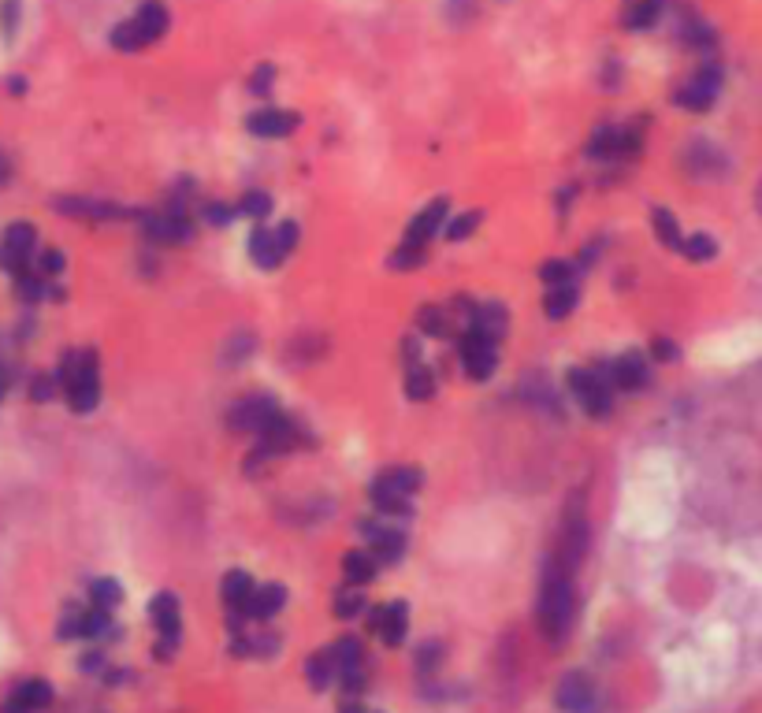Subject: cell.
Listing matches in <instances>:
<instances>
[{
  "label": "cell",
  "mask_w": 762,
  "mask_h": 713,
  "mask_svg": "<svg viewBox=\"0 0 762 713\" xmlns=\"http://www.w3.org/2000/svg\"><path fill=\"white\" fill-rule=\"evenodd\" d=\"M536 621H539V632L551 639V643H562V639L573 632V621H577V587H573V576H565V572L558 569L543 572Z\"/></svg>",
  "instance_id": "1"
},
{
  "label": "cell",
  "mask_w": 762,
  "mask_h": 713,
  "mask_svg": "<svg viewBox=\"0 0 762 713\" xmlns=\"http://www.w3.org/2000/svg\"><path fill=\"white\" fill-rule=\"evenodd\" d=\"M56 379H60V390H64L71 413L86 416L97 409V402H101V364H97L93 350L67 353Z\"/></svg>",
  "instance_id": "2"
},
{
  "label": "cell",
  "mask_w": 762,
  "mask_h": 713,
  "mask_svg": "<svg viewBox=\"0 0 762 713\" xmlns=\"http://www.w3.org/2000/svg\"><path fill=\"white\" fill-rule=\"evenodd\" d=\"M164 30H168L164 4H160V0H145L131 19L112 26V45H116L119 52H138L145 49V45H153L157 38H164Z\"/></svg>",
  "instance_id": "3"
},
{
  "label": "cell",
  "mask_w": 762,
  "mask_h": 713,
  "mask_svg": "<svg viewBox=\"0 0 762 713\" xmlns=\"http://www.w3.org/2000/svg\"><path fill=\"white\" fill-rule=\"evenodd\" d=\"M142 231L149 242H164V246H183L194 238V220L186 216V208L179 201H171L168 208H157V212H142L138 216Z\"/></svg>",
  "instance_id": "4"
},
{
  "label": "cell",
  "mask_w": 762,
  "mask_h": 713,
  "mask_svg": "<svg viewBox=\"0 0 762 713\" xmlns=\"http://www.w3.org/2000/svg\"><path fill=\"white\" fill-rule=\"evenodd\" d=\"M554 702H558V710L562 713H599L603 710L599 684H595L588 673H565L562 680H558Z\"/></svg>",
  "instance_id": "5"
},
{
  "label": "cell",
  "mask_w": 762,
  "mask_h": 713,
  "mask_svg": "<svg viewBox=\"0 0 762 713\" xmlns=\"http://www.w3.org/2000/svg\"><path fill=\"white\" fill-rule=\"evenodd\" d=\"M569 390L577 394V402L584 405L588 416H610V405H614V390L606 379L595 376V368H573L569 372Z\"/></svg>",
  "instance_id": "6"
},
{
  "label": "cell",
  "mask_w": 762,
  "mask_h": 713,
  "mask_svg": "<svg viewBox=\"0 0 762 713\" xmlns=\"http://www.w3.org/2000/svg\"><path fill=\"white\" fill-rule=\"evenodd\" d=\"M34 249H38L34 223H12L0 238V268L8 275H19L34 260Z\"/></svg>",
  "instance_id": "7"
},
{
  "label": "cell",
  "mask_w": 762,
  "mask_h": 713,
  "mask_svg": "<svg viewBox=\"0 0 762 713\" xmlns=\"http://www.w3.org/2000/svg\"><path fill=\"white\" fill-rule=\"evenodd\" d=\"M56 636L60 639H105V636H112V610H101V606H90V610L71 606V610L64 613L60 628H56Z\"/></svg>",
  "instance_id": "8"
},
{
  "label": "cell",
  "mask_w": 762,
  "mask_h": 713,
  "mask_svg": "<svg viewBox=\"0 0 762 713\" xmlns=\"http://www.w3.org/2000/svg\"><path fill=\"white\" fill-rule=\"evenodd\" d=\"M718 90H722V71L714 64H703L681 90L673 93V104H681L688 112H707L710 104L718 101Z\"/></svg>",
  "instance_id": "9"
},
{
  "label": "cell",
  "mask_w": 762,
  "mask_h": 713,
  "mask_svg": "<svg viewBox=\"0 0 762 713\" xmlns=\"http://www.w3.org/2000/svg\"><path fill=\"white\" fill-rule=\"evenodd\" d=\"M461 364H465V376L484 383V379H491L495 364H499V350L476 327H465V335H461Z\"/></svg>",
  "instance_id": "10"
},
{
  "label": "cell",
  "mask_w": 762,
  "mask_h": 713,
  "mask_svg": "<svg viewBox=\"0 0 762 713\" xmlns=\"http://www.w3.org/2000/svg\"><path fill=\"white\" fill-rule=\"evenodd\" d=\"M595 376L606 379L610 383V390L618 387L625 390V394H632V390H644L647 387V357L644 353H621L618 361L614 364H606V368H595Z\"/></svg>",
  "instance_id": "11"
},
{
  "label": "cell",
  "mask_w": 762,
  "mask_h": 713,
  "mask_svg": "<svg viewBox=\"0 0 762 713\" xmlns=\"http://www.w3.org/2000/svg\"><path fill=\"white\" fill-rule=\"evenodd\" d=\"M361 532H365V539L372 543V558L380 561V565H395V561H402V554H406V532L402 528H391V524H383V520H361L357 524Z\"/></svg>",
  "instance_id": "12"
},
{
  "label": "cell",
  "mask_w": 762,
  "mask_h": 713,
  "mask_svg": "<svg viewBox=\"0 0 762 713\" xmlns=\"http://www.w3.org/2000/svg\"><path fill=\"white\" fill-rule=\"evenodd\" d=\"M53 706V684L49 680H19L4 702H0V713H41Z\"/></svg>",
  "instance_id": "13"
},
{
  "label": "cell",
  "mask_w": 762,
  "mask_h": 713,
  "mask_svg": "<svg viewBox=\"0 0 762 713\" xmlns=\"http://www.w3.org/2000/svg\"><path fill=\"white\" fill-rule=\"evenodd\" d=\"M368 632L380 636L387 647H402L409 632V606L406 602H387L380 610L368 613Z\"/></svg>",
  "instance_id": "14"
},
{
  "label": "cell",
  "mask_w": 762,
  "mask_h": 713,
  "mask_svg": "<svg viewBox=\"0 0 762 713\" xmlns=\"http://www.w3.org/2000/svg\"><path fill=\"white\" fill-rule=\"evenodd\" d=\"M636 153H640V130L629 127H603L595 130V138L588 142V156H595V160H618V156Z\"/></svg>",
  "instance_id": "15"
},
{
  "label": "cell",
  "mask_w": 762,
  "mask_h": 713,
  "mask_svg": "<svg viewBox=\"0 0 762 713\" xmlns=\"http://www.w3.org/2000/svg\"><path fill=\"white\" fill-rule=\"evenodd\" d=\"M279 413V405L272 398H246L227 409V424L235 431H246V435H261L264 424Z\"/></svg>",
  "instance_id": "16"
},
{
  "label": "cell",
  "mask_w": 762,
  "mask_h": 713,
  "mask_svg": "<svg viewBox=\"0 0 762 713\" xmlns=\"http://www.w3.org/2000/svg\"><path fill=\"white\" fill-rule=\"evenodd\" d=\"M424 483L421 468H383L380 476L372 480L368 487V498H383V494H391V498H409V494L417 491Z\"/></svg>",
  "instance_id": "17"
},
{
  "label": "cell",
  "mask_w": 762,
  "mask_h": 713,
  "mask_svg": "<svg viewBox=\"0 0 762 713\" xmlns=\"http://www.w3.org/2000/svg\"><path fill=\"white\" fill-rule=\"evenodd\" d=\"M298 123H302V116H298V112H283V108H261V112H253V116L246 119V130H250V134H257V138H287V134H294V130H298Z\"/></svg>",
  "instance_id": "18"
},
{
  "label": "cell",
  "mask_w": 762,
  "mask_h": 713,
  "mask_svg": "<svg viewBox=\"0 0 762 713\" xmlns=\"http://www.w3.org/2000/svg\"><path fill=\"white\" fill-rule=\"evenodd\" d=\"M447 197H439V201H432V205L424 208L417 220L409 223L406 227V246H428L435 234H439V227H443V220H447Z\"/></svg>",
  "instance_id": "19"
},
{
  "label": "cell",
  "mask_w": 762,
  "mask_h": 713,
  "mask_svg": "<svg viewBox=\"0 0 762 713\" xmlns=\"http://www.w3.org/2000/svg\"><path fill=\"white\" fill-rule=\"evenodd\" d=\"M149 617H153V624H157L160 636H168V639L183 636V613H179V595H171V591H160V595L149 602Z\"/></svg>",
  "instance_id": "20"
},
{
  "label": "cell",
  "mask_w": 762,
  "mask_h": 713,
  "mask_svg": "<svg viewBox=\"0 0 762 713\" xmlns=\"http://www.w3.org/2000/svg\"><path fill=\"white\" fill-rule=\"evenodd\" d=\"M283 606H287V587L283 584H261V587H253L250 606H246V617L264 624V621H272Z\"/></svg>",
  "instance_id": "21"
},
{
  "label": "cell",
  "mask_w": 762,
  "mask_h": 713,
  "mask_svg": "<svg viewBox=\"0 0 762 713\" xmlns=\"http://www.w3.org/2000/svg\"><path fill=\"white\" fill-rule=\"evenodd\" d=\"M253 580H250V572H227L224 576V584H220V598H224V610L227 613H242L246 617V606H250V595H253ZM250 621V617H246Z\"/></svg>",
  "instance_id": "22"
},
{
  "label": "cell",
  "mask_w": 762,
  "mask_h": 713,
  "mask_svg": "<svg viewBox=\"0 0 762 713\" xmlns=\"http://www.w3.org/2000/svg\"><path fill=\"white\" fill-rule=\"evenodd\" d=\"M56 205H60V212L82 216V220H123L127 216V208L105 205V201H82V197H60Z\"/></svg>",
  "instance_id": "23"
},
{
  "label": "cell",
  "mask_w": 762,
  "mask_h": 713,
  "mask_svg": "<svg viewBox=\"0 0 762 713\" xmlns=\"http://www.w3.org/2000/svg\"><path fill=\"white\" fill-rule=\"evenodd\" d=\"M250 257L257 268H264V272H272V268H279L283 264V249H279V238L276 231H264V227H257V231L250 234Z\"/></svg>",
  "instance_id": "24"
},
{
  "label": "cell",
  "mask_w": 762,
  "mask_h": 713,
  "mask_svg": "<svg viewBox=\"0 0 762 713\" xmlns=\"http://www.w3.org/2000/svg\"><path fill=\"white\" fill-rule=\"evenodd\" d=\"M376 572H380V561L365 554V550H350L346 558H342V576H346V584L350 587H365L376 580Z\"/></svg>",
  "instance_id": "25"
},
{
  "label": "cell",
  "mask_w": 762,
  "mask_h": 713,
  "mask_svg": "<svg viewBox=\"0 0 762 713\" xmlns=\"http://www.w3.org/2000/svg\"><path fill=\"white\" fill-rule=\"evenodd\" d=\"M335 658H331V650H313L309 654V662H305V680H309V688L313 691H328L335 684Z\"/></svg>",
  "instance_id": "26"
},
{
  "label": "cell",
  "mask_w": 762,
  "mask_h": 713,
  "mask_svg": "<svg viewBox=\"0 0 762 713\" xmlns=\"http://www.w3.org/2000/svg\"><path fill=\"white\" fill-rule=\"evenodd\" d=\"M577 286L573 283H562V286H551L547 290V298H543V312H547V320H565L569 312L577 309Z\"/></svg>",
  "instance_id": "27"
},
{
  "label": "cell",
  "mask_w": 762,
  "mask_h": 713,
  "mask_svg": "<svg viewBox=\"0 0 762 713\" xmlns=\"http://www.w3.org/2000/svg\"><path fill=\"white\" fill-rule=\"evenodd\" d=\"M331 658H335V669H339V673H346V669H361V665H365V643H361L357 636L335 639Z\"/></svg>",
  "instance_id": "28"
},
{
  "label": "cell",
  "mask_w": 762,
  "mask_h": 713,
  "mask_svg": "<svg viewBox=\"0 0 762 713\" xmlns=\"http://www.w3.org/2000/svg\"><path fill=\"white\" fill-rule=\"evenodd\" d=\"M432 394H435L432 368H424V364H409L406 368V398L409 402H428Z\"/></svg>",
  "instance_id": "29"
},
{
  "label": "cell",
  "mask_w": 762,
  "mask_h": 713,
  "mask_svg": "<svg viewBox=\"0 0 762 713\" xmlns=\"http://www.w3.org/2000/svg\"><path fill=\"white\" fill-rule=\"evenodd\" d=\"M651 223H655V234H658V242H662V246H666V249H681L684 234H681V223H677V216H673L670 208L658 205L655 212H651Z\"/></svg>",
  "instance_id": "30"
},
{
  "label": "cell",
  "mask_w": 762,
  "mask_h": 713,
  "mask_svg": "<svg viewBox=\"0 0 762 713\" xmlns=\"http://www.w3.org/2000/svg\"><path fill=\"white\" fill-rule=\"evenodd\" d=\"M417 327H421V335H428V338H447L450 331H454L450 312L439 309V305H424V309L417 312Z\"/></svg>",
  "instance_id": "31"
},
{
  "label": "cell",
  "mask_w": 762,
  "mask_h": 713,
  "mask_svg": "<svg viewBox=\"0 0 762 713\" xmlns=\"http://www.w3.org/2000/svg\"><path fill=\"white\" fill-rule=\"evenodd\" d=\"M119 602H123V587H119V580H112V576H101V580H93V584H90V606H101V610H116Z\"/></svg>",
  "instance_id": "32"
},
{
  "label": "cell",
  "mask_w": 762,
  "mask_h": 713,
  "mask_svg": "<svg viewBox=\"0 0 762 713\" xmlns=\"http://www.w3.org/2000/svg\"><path fill=\"white\" fill-rule=\"evenodd\" d=\"M331 613L339 617V621H354L357 613H365V595H361V587H342L335 602H331Z\"/></svg>",
  "instance_id": "33"
},
{
  "label": "cell",
  "mask_w": 762,
  "mask_h": 713,
  "mask_svg": "<svg viewBox=\"0 0 762 713\" xmlns=\"http://www.w3.org/2000/svg\"><path fill=\"white\" fill-rule=\"evenodd\" d=\"M658 15H662V0H636L625 15V23H629V30H651L658 23Z\"/></svg>",
  "instance_id": "34"
},
{
  "label": "cell",
  "mask_w": 762,
  "mask_h": 713,
  "mask_svg": "<svg viewBox=\"0 0 762 713\" xmlns=\"http://www.w3.org/2000/svg\"><path fill=\"white\" fill-rule=\"evenodd\" d=\"M677 253H684L688 260H696V264H703V260H714V253H718V242L710 238V234H688L681 242V249Z\"/></svg>",
  "instance_id": "35"
},
{
  "label": "cell",
  "mask_w": 762,
  "mask_h": 713,
  "mask_svg": "<svg viewBox=\"0 0 762 713\" xmlns=\"http://www.w3.org/2000/svg\"><path fill=\"white\" fill-rule=\"evenodd\" d=\"M30 264H34V272H38L41 279H49V283H53V279H60V275H64L67 257L60 253V249H45V253H38V257L30 260Z\"/></svg>",
  "instance_id": "36"
},
{
  "label": "cell",
  "mask_w": 762,
  "mask_h": 713,
  "mask_svg": "<svg viewBox=\"0 0 762 713\" xmlns=\"http://www.w3.org/2000/svg\"><path fill=\"white\" fill-rule=\"evenodd\" d=\"M424 260H428V253H424V246H406V242H402V249H395V253H391V260H387V264H391L395 272H417V268H421Z\"/></svg>",
  "instance_id": "37"
},
{
  "label": "cell",
  "mask_w": 762,
  "mask_h": 713,
  "mask_svg": "<svg viewBox=\"0 0 762 713\" xmlns=\"http://www.w3.org/2000/svg\"><path fill=\"white\" fill-rule=\"evenodd\" d=\"M238 212H242V216H250V220H264V216L272 212V197L261 194V190H250V194L238 201Z\"/></svg>",
  "instance_id": "38"
},
{
  "label": "cell",
  "mask_w": 762,
  "mask_h": 713,
  "mask_svg": "<svg viewBox=\"0 0 762 713\" xmlns=\"http://www.w3.org/2000/svg\"><path fill=\"white\" fill-rule=\"evenodd\" d=\"M480 220H484V212H480V208H473V212L458 216V220L447 227V242H465V238H469V234L480 227Z\"/></svg>",
  "instance_id": "39"
},
{
  "label": "cell",
  "mask_w": 762,
  "mask_h": 713,
  "mask_svg": "<svg viewBox=\"0 0 762 713\" xmlns=\"http://www.w3.org/2000/svg\"><path fill=\"white\" fill-rule=\"evenodd\" d=\"M539 279H543L547 286L573 283V264H569V260H547V264L539 268Z\"/></svg>",
  "instance_id": "40"
},
{
  "label": "cell",
  "mask_w": 762,
  "mask_h": 713,
  "mask_svg": "<svg viewBox=\"0 0 762 713\" xmlns=\"http://www.w3.org/2000/svg\"><path fill=\"white\" fill-rule=\"evenodd\" d=\"M335 680H339V688H342V695H346V699H357V695L368 688L365 665H361V669H346V673H339Z\"/></svg>",
  "instance_id": "41"
},
{
  "label": "cell",
  "mask_w": 762,
  "mask_h": 713,
  "mask_svg": "<svg viewBox=\"0 0 762 713\" xmlns=\"http://www.w3.org/2000/svg\"><path fill=\"white\" fill-rule=\"evenodd\" d=\"M235 216H238V208L224 205V201H209V205H201V220L212 223V227H227Z\"/></svg>",
  "instance_id": "42"
},
{
  "label": "cell",
  "mask_w": 762,
  "mask_h": 713,
  "mask_svg": "<svg viewBox=\"0 0 762 713\" xmlns=\"http://www.w3.org/2000/svg\"><path fill=\"white\" fill-rule=\"evenodd\" d=\"M372 506H376L380 517H413L409 498H391V494H383V498H372Z\"/></svg>",
  "instance_id": "43"
},
{
  "label": "cell",
  "mask_w": 762,
  "mask_h": 713,
  "mask_svg": "<svg viewBox=\"0 0 762 713\" xmlns=\"http://www.w3.org/2000/svg\"><path fill=\"white\" fill-rule=\"evenodd\" d=\"M56 394H60V379L49 376V372H45V376H34V387H30V398H34V402H53Z\"/></svg>",
  "instance_id": "44"
},
{
  "label": "cell",
  "mask_w": 762,
  "mask_h": 713,
  "mask_svg": "<svg viewBox=\"0 0 762 713\" xmlns=\"http://www.w3.org/2000/svg\"><path fill=\"white\" fill-rule=\"evenodd\" d=\"M272 78H276V67L272 64H264L261 71H253L250 93H272Z\"/></svg>",
  "instance_id": "45"
},
{
  "label": "cell",
  "mask_w": 762,
  "mask_h": 713,
  "mask_svg": "<svg viewBox=\"0 0 762 713\" xmlns=\"http://www.w3.org/2000/svg\"><path fill=\"white\" fill-rule=\"evenodd\" d=\"M651 353H655V361H677V357H681V350H677V342H670V338H655V346H651Z\"/></svg>",
  "instance_id": "46"
},
{
  "label": "cell",
  "mask_w": 762,
  "mask_h": 713,
  "mask_svg": "<svg viewBox=\"0 0 762 713\" xmlns=\"http://www.w3.org/2000/svg\"><path fill=\"white\" fill-rule=\"evenodd\" d=\"M276 238H279V249H283V253H290V249H294V246H298V223H283V227H279V231H276Z\"/></svg>",
  "instance_id": "47"
},
{
  "label": "cell",
  "mask_w": 762,
  "mask_h": 713,
  "mask_svg": "<svg viewBox=\"0 0 762 713\" xmlns=\"http://www.w3.org/2000/svg\"><path fill=\"white\" fill-rule=\"evenodd\" d=\"M15 19H19V4L4 0V34H15Z\"/></svg>",
  "instance_id": "48"
},
{
  "label": "cell",
  "mask_w": 762,
  "mask_h": 713,
  "mask_svg": "<svg viewBox=\"0 0 762 713\" xmlns=\"http://www.w3.org/2000/svg\"><path fill=\"white\" fill-rule=\"evenodd\" d=\"M79 665L86 669V673H97V669L105 665V654H101V650H90V654H86V658H82Z\"/></svg>",
  "instance_id": "49"
},
{
  "label": "cell",
  "mask_w": 762,
  "mask_h": 713,
  "mask_svg": "<svg viewBox=\"0 0 762 713\" xmlns=\"http://www.w3.org/2000/svg\"><path fill=\"white\" fill-rule=\"evenodd\" d=\"M435 662H439V647H435V643H428V647L421 650V658H417V665H421V669H432Z\"/></svg>",
  "instance_id": "50"
},
{
  "label": "cell",
  "mask_w": 762,
  "mask_h": 713,
  "mask_svg": "<svg viewBox=\"0 0 762 713\" xmlns=\"http://www.w3.org/2000/svg\"><path fill=\"white\" fill-rule=\"evenodd\" d=\"M339 713H372L368 706H361L357 699H350V702H342V710Z\"/></svg>",
  "instance_id": "51"
},
{
  "label": "cell",
  "mask_w": 762,
  "mask_h": 713,
  "mask_svg": "<svg viewBox=\"0 0 762 713\" xmlns=\"http://www.w3.org/2000/svg\"><path fill=\"white\" fill-rule=\"evenodd\" d=\"M8 175H12V164H8L4 153H0V182H8Z\"/></svg>",
  "instance_id": "52"
},
{
  "label": "cell",
  "mask_w": 762,
  "mask_h": 713,
  "mask_svg": "<svg viewBox=\"0 0 762 713\" xmlns=\"http://www.w3.org/2000/svg\"><path fill=\"white\" fill-rule=\"evenodd\" d=\"M372 713H380V710H372Z\"/></svg>",
  "instance_id": "53"
}]
</instances>
